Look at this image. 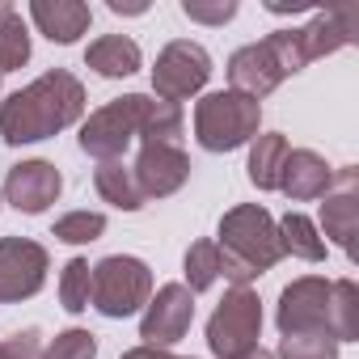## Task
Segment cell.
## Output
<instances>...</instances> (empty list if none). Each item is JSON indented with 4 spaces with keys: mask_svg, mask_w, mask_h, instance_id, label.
I'll return each mask as SVG.
<instances>
[{
    "mask_svg": "<svg viewBox=\"0 0 359 359\" xmlns=\"http://www.w3.org/2000/svg\"><path fill=\"white\" fill-rule=\"evenodd\" d=\"M275 229H279V245H283V254L304 258V262H321V258H325V237L317 233V224H313L309 216L287 212Z\"/></svg>",
    "mask_w": 359,
    "mask_h": 359,
    "instance_id": "603a6c76",
    "label": "cell"
},
{
    "mask_svg": "<svg viewBox=\"0 0 359 359\" xmlns=\"http://www.w3.org/2000/svg\"><path fill=\"white\" fill-rule=\"evenodd\" d=\"M195 321V296L187 292V283H161L156 296L144 304V317H140V338L144 346H173L182 342L187 330Z\"/></svg>",
    "mask_w": 359,
    "mask_h": 359,
    "instance_id": "9c48e42d",
    "label": "cell"
},
{
    "mask_svg": "<svg viewBox=\"0 0 359 359\" xmlns=\"http://www.w3.org/2000/svg\"><path fill=\"white\" fill-rule=\"evenodd\" d=\"M287 135L271 131V135H254L250 140V182L258 191H279V173L287 161Z\"/></svg>",
    "mask_w": 359,
    "mask_h": 359,
    "instance_id": "ffe728a7",
    "label": "cell"
},
{
    "mask_svg": "<svg viewBox=\"0 0 359 359\" xmlns=\"http://www.w3.org/2000/svg\"><path fill=\"white\" fill-rule=\"evenodd\" d=\"M93 187H97V195L106 199V203H114L118 212H140L148 199L140 195V182H135V173H131V165H123V161H102L97 169H93Z\"/></svg>",
    "mask_w": 359,
    "mask_h": 359,
    "instance_id": "d6986e66",
    "label": "cell"
},
{
    "mask_svg": "<svg viewBox=\"0 0 359 359\" xmlns=\"http://www.w3.org/2000/svg\"><path fill=\"white\" fill-rule=\"evenodd\" d=\"M325 330H330L334 342H355L359 338V287H355V279H334L330 283Z\"/></svg>",
    "mask_w": 359,
    "mask_h": 359,
    "instance_id": "44dd1931",
    "label": "cell"
},
{
    "mask_svg": "<svg viewBox=\"0 0 359 359\" xmlns=\"http://www.w3.org/2000/svg\"><path fill=\"white\" fill-rule=\"evenodd\" d=\"M89 283H93V266L85 258H72L60 271V304L68 313H85L89 309Z\"/></svg>",
    "mask_w": 359,
    "mask_h": 359,
    "instance_id": "4316f807",
    "label": "cell"
},
{
    "mask_svg": "<svg viewBox=\"0 0 359 359\" xmlns=\"http://www.w3.org/2000/svg\"><path fill=\"white\" fill-rule=\"evenodd\" d=\"M182 13L203 26H224L237 18V0H182Z\"/></svg>",
    "mask_w": 359,
    "mask_h": 359,
    "instance_id": "4dcf8cb0",
    "label": "cell"
},
{
    "mask_svg": "<svg viewBox=\"0 0 359 359\" xmlns=\"http://www.w3.org/2000/svg\"><path fill=\"white\" fill-rule=\"evenodd\" d=\"M229 85H233V93H245L254 102L266 97V93H275L283 85V68H279V60H275V51H271L266 39L233 51V60H229Z\"/></svg>",
    "mask_w": 359,
    "mask_h": 359,
    "instance_id": "5bb4252c",
    "label": "cell"
},
{
    "mask_svg": "<svg viewBox=\"0 0 359 359\" xmlns=\"http://www.w3.org/2000/svg\"><path fill=\"white\" fill-rule=\"evenodd\" d=\"M266 43H271V51H275L283 76H296V72L309 64V60H304V47H300V30H275V34H266Z\"/></svg>",
    "mask_w": 359,
    "mask_h": 359,
    "instance_id": "f546056e",
    "label": "cell"
},
{
    "mask_svg": "<svg viewBox=\"0 0 359 359\" xmlns=\"http://www.w3.org/2000/svg\"><path fill=\"white\" fill-rule=\"evenodd\" d=\"M321 229L334 245H342L355 258V233H359V191H355V169H338L330 191L321 195Z\"/></svg>",
    "mask_w": 359,
    "mask_h": 359,
    "instance_id": "4fadbf2b",
    "label": "cell"
},
{
    "mask_svg": "<svg viewBox=\"0 0 359 359\" xmlns=\"http://www.w3.org/2000/svg\"><path fill=\"white\" fill-rule=\"evenodd\" d=\"M152 300V271L148 262L131 258V254H110L93 266V283H89V304L102 317H131Z\"/></svg>",
    "mask_w": 359,
    "mask_h": 359,
    "instance_id": "277c9868",
    "label": "cell"
},
{
    "mask_svg": "<svg viewBox=\"0 0 359 359\" xmlns=\"http://www.w3.org/2000/svg\"><path fill=\"white\" fill-rule=\"evenodd\" d=\"M30 18H34L39 34H47V39L60 43V47L76 43V39L89 30V22H93L89 5H81V0H34V5H30Z\"/></svg>",
    "mask_w": 359,
    "mask_h": 359,
    "instance_id": "2e32d148",
    "label": "cell"
},
{
    "mask_svg": "<svg viewBox=\"0 0 359 359\" xmlns=\"http://www.w3.org/2000/svg\"><path fill=\"white\" fill-rule=\"evenodd\" d=\"M334 182V169L313 152V148H296L287 152L283 161V173H279V191L296 203H309V199H321Z\"/></svg>",
    "mask_w": 359,
    "mask_h": 359,
    "instance_id": "9a60e30c",
    "label": "cell"
},
{
    "mask_svg": "<svg viewBox=\"0 0 359 359\" xmlns=\"http://www.w3.org/2000/svg\"><path fill=\"white\" fill-rule=\"evenodd\" d=\"M110 13H148L144 0H135V5H127V0H110Z\"/></svg>",
    "mask_w": 359,
    "mask_h": 359,
    "instance_id": "836d02e7",
    "label": "cell"
},
{
    "mask_svg": "<svg viewBox=\"0 0 359 359\" xmlns=\"http://www.w3.org/2000/svg\"><path fill=\"white\" fill-rule=\"evenodd\" d=\"M182 127H187L182 106L144 93V106H140V140L144 144H177L182 140Z\"/></svg>",
    "mask_w": 359,
    "mask_h": 359,
    "instance_id": "7402d4cb",
    "label": "cell"
},
{
    "mask_svg": "<svg viewBox=\"0 0 359 359\" xmlns=\"http://www.w3.org/2000/svg\"><path fill=\"white\" fill-rule=\"evenodd\" d=\"M13 13H18V9L9 5V0H0V22H5V18H13Z\"/></svg>",
    "mask_w": 359,
    "mask_h": 359,
    "instance_id": "d590c367",
    "label": "cell"
},
{
    "mask_svg": "<svg viewBox=\"0 0 359 359\" xmlns=\"http://www.w3.org/2000/svg\"><path fill=\"white\" fill-rule=\"evenodd\" d=\"M81 114H85V85L72 72L51 68L39 81H30L26 89L0 102V135L13 148L39 144V140L60 135L64 127H72Z\"/></svg>",
    "mask_w": 359,
    "mask_h": 359,
    "instance_id": "6da1fadb",
    "label": "cell"
},
{
    "mask_svg": "<svg viewBox=\"0 0 359 359\" xmlns=\"http://www.w3.org/2000/svg\"><path fill=\"white\" fill-rule=\"evenodd\" d=\"M51 258L30 237H0V304H18L43 292Z\"/></svg>",
    "mask_w": 359,
    "mask_h": 359,
    "instance_id": "ba28073f",
    "label": "cell"
},
{
    "mask_svg": "<svg viewBox=\"0 0 359 359\" xmlns=\"http://www.w3.org/2000/svg\"><path fill=\"white\" fill-rule=\"evenodd\" d=\"M26 64H30V34L22 13H13L0 22V72H18Z\"/></svg>",
    "mask_w": 359,
    "mask_h": 359,
    "instance_id": "d4e9b609",
    "label": "cell"
},
{
    "mask_svg": "<svg viewBox=\"0 0 359 359\" xmlns=\"http://www.w3.org/2000/svg\"><path fill=\"white\" fill-rule=\"evenodd\" d=\"M0 359H43V342L39 330H22L9 342H0Z\"/></svg>",
    "mask_w": 359,
    "mask_h": 359,
    "instance_id": "1f68e13d",
    "label": "cell"
},
{
    "mask_svg": "<svg viewBox=\"0 0 359 359\" xmlns=\"http://www.w3.org/2000/svg\"><path fill=\"white\" fill-rule=\"evenodd\" d=\"M262 127V106L245 93L220 89L195 102V140L208 152H233L241 144H250Z\"/></svg>",
    "mask_w": 359,
    "mask_h": 359,
    "instance_id": "3957f363",
    "label": "cell"
},
{
    "mask_svg": "<svg viewBox=\"0 0 359 359\" xmlns=\"http://www.w3.org/2000/svg\"><path fill=\"white\" fill-rule=\"evenodd\" d=\"M140 106H144V93H127V97H114L102 110H93L81 123V148L93 161H118L127 152V144L140 140Z\"/></svg>",
    "mask_w": 359,
    "mask_h": 359,
    "instance_id": "8992f818",
    "label": "cell"
},
{
    "mask_svg": "<svg viewBox=\"0 0 359 359\" xmlns=\"http://www.w3.org/2000/svg\"><path fill=\"white\" fill-rule=\"evenodd\" d=\"M275 359H338V342L325 330L287 334V338H279V355Z\"/></svg>",
    "mask_w": 359,
    "mask_h": 359,
    "instance_id": "83f0119b",
    "label": "cell"
},
{
    "mask_svg": "<svg viewBox=\"0 0 359 359\" xmlns=\"http://www.w3.org/2000/svg\"><path fill=\"white\" fill-rule=\"evenodd\" d=\"M262 334V300L250 287H233L224 292V300L216 304L212 321H208V346L216 359H237L245 351L258 346Z\"/></svg>",
    "mask_w": 359,
    "mask_h": 359,
    "instance_id": "5b68a950",
    "label": "cell"
},
{
    "mask_svg": "<svg viewBox=\"0 0 359 359\" xmlns=\"http://www.w3.org/2000/svg\"><path fill=\"white\" fill-rule=\"evenodd\" d=\"M237 359H275V351H266V346H254V351H245V355H237Z\"/></svg>",
    "mask_w": 359,
    "mask_h": 359,
    "instance_id": "e575fe53",
    "label": "cell"
},
{
    "mask_svg": "<svg viewBox=\"0 0 359 359\" xmlns=\"http://www.w3.org/2000/svg\"><path fill=\"white\" fill-rule=\"evenodd\" d=\"M64 191V177L51 161H22L5 177V203H13L26 216H43Z\"/></svg>",
    "mask_w": 359,
    "mask_h": 359,
    "instance_id": "7c38bea8",
    "label": "cell"
},
{
    "mask_svg": "<svg viewBox=\"0 0 359 359\" xmlns=\"http://www.w3.org/2000/svg\"><path fill=\"white\" fill-rule=\"evenodd\" d=\"M85 64L97 72V76H131V72H140V47L127 39V34H102V39H93L89 43V51H85Z\"/></svg>",
    "mask_w": 359,
    "mask_h": 359,
    "instance_id": "ac0fdd59",
    "label": "cell"
},
{
    "mask_svg": "<svg viewBox=\"0 0 359 359\" xmlns=\"http://www.w3.org/2000/svg\"><path fill=\"white\" fill-rule=\"evenodd\" d=\"M43 359H97V338L89 330H64L43 346Z\"/></svg>",
    "mask_w": 359,
    "mask_h": 359,
    "instance_id": "f1b7e54d",
    "label": "cell"
},
{
    "mask_svg": "<svg viewBox=\"0 0 359 359\" xmlns=\"http://www.w3.org/2000/svg\"><path fill=\"white\" fill-rule=\"evenodd\" d=\"M346 43H355V13L351 9H330V13H317L304 30H300V47H304V60H325L334 51H342Z\"/></svg>",
    "mask_w": 359,
    "mask_h": 359,
    "instance_id": "e0dca14e",
    "label": "cell"
},
{
    "mask_svg": "<svg viewBox=\"0 0 359 359\" xmlns=\"http://www.w3.org/2000/svg\"><path fill=\"white\" fill-rule=\"evenodd\" d=\"M182 271H187V292H208L216 279H220V245L216 241H195L182 258Z\"/></svg>",
    "mask_w": 359,
    "mask_h": 359,
    "instance_id": "cb8c5ba5",
    "label": "cell"
},
{
    "mask_svg": "<svg viewBox=\"0 0 359 359\" xmlns=\"http://www.w3.org/2000/svg\"><path fill=\"white\" fill-rule=\"evenodd\" d=\"M131 173H135L144 199H169L173 191L187 187L191 156L177 144H140V156H135Z\"/></svg>",
    "mask_w": 359,
    "mask_h": 359,
    "instance_id": "8fae6325",
    "label": "cell"
},
{
    "mask_svg": "<svg viewBox=\"0 0 359 359\" xmlns=\"http://www.w3.org/2000/svg\"><path fill=\"white\" fill-rule=\"evenodd\" d=\"M102 233H106V216H102V212H68V216H60L55 229H51V237L64 241V245H89V241H97Z\"/></svg>",
    "mask_w": 359,
    "mask_h": 359,
    "instance_id": "484cf974",
    "label": "cell"
},
{
    "mask_svg": "<svg viewBox=\"0 0 359 359\" xmlns=\"http://www.w3.org/2000/svg\"><path fill=\"white\" fill-rule=\"evenodd\" d=\"M216 245H220V275L233 287H250L258 275H266L283 258L275 216L258 203H241V208L224 212Z\"/></svg>",
    "mask_w": 359,
    "mask_h": 359,
    "instance_id": "7a4b0ae2",
    "label": "cell"
},
{
    "mask_svg": "<svg viewBox=\"0 0 359 359\" xmlns=\"http://www.w3.org/2000/svg\"><path fill=\"white\" fill-rule=\"evenodd\" d=\"M123 359H177V355H169L165 346H131L123 351Z\"/></svg>",
    "mask_w": 359,
    "mask_h": 359,
    "instance_id": "d6a6232c",
    "label": "cell"
},
{
    "mask_svg": "<svg viewBox=\"0 0 359 359\" xmlns=\"http://www.w3.org/2000/svg\"><path fill=\"white\" fill-rule=\"evenodd\" d=\"M208 81H212V55H208L199 43H191V39H177V43H169V47L156 55V68H152V97L182 106V102L195 97Z\"/></svg>",
    "mask_w": 359,
    "mask_h": 359,
    "instance_id": "52a82bcc",
    "label": "cell"
},
{
    "mask_svg": "<svg viewBox=\"0 0 359 359\" xmlns=\"http://www.w3.org/2000/svg\"><path fill=\"white\" fill-rule=\"evenodd\" d=\"M325 304H330V279L321 275H304V279H292L283 292H279V309H275V325L279 334H313V330H325ZM330 334V330H325Z\"/></svg>",
    "mask_w": 359,
    "mask_h": 359,
    "instance_id": "30bf717a",
    "label": "cell"
}]
</instances>
